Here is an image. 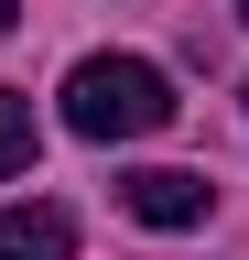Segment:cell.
<instances>
[{
    "label": "cell",
    "mask_w": 249,
    "mask_h": 260,
    "mask_svg": "<svg viewBox=\"0 0 249 260\" xmlns=\"http://www.w3.org/2000/svg\"><path fill=\"white\" fill-rule=\"evenodd\" d=\"M173 119V76L141 54H87L65 76V130L76 141H152Z\"/></svg>",
    "instance_id": "6da1fadb"
},
{
    "label": "cell",
    "mask_w": 249,
    "mask_h": 260,
    "mask_svg": "<svg viewBox=\"0 0 249 260\" xmlns=\"http://www.w3.org/2000/svg\"><path fill=\"white\" fill-rule=\"evenodd\" d=\"M119 206H130L141 228H206L217 184H206V174H184V162H152V174H119Z\"/></svg>",
    "instance_id": "7a4b0ae2"
},
{
    "label": "cell",
    "mask_w": 249,
    "mask_h": 260,
    "mask_svg": "<svg viewBox=\"0 0 249 260\" xmlns=\"http://www.w3.org/2000/svg\"><path fill=\"white\" fill-rule=\"evenodd\" d=\"M0 260H76L65 206H0Z\"/></svg>",
    "instance_id": "3957f363"
},
{
    "label": "cell",
    "mask_w": 249,
    "mask_h": 260,
    "mask_svg": "<svg viewBox=\"0 0 249 260\" xmlns=\"http://www.w3.org/2000/svg\"><path fill=\"white\" fill-rule=\"evenodd\" d=\"M11 174H33V98L0 87V184H11Z\"/></svg>",
    "instance_id": "277c9868"
},
{
    "label": "cell",
    "mask_w": 249,
    "mask_h": 260,
    "mask_svg": "<svg viewBox=\"0 0 249 260\" xmlns=\"http://www.w3.org/2000/svg\"><path fill=\"white\" fill-rule=\"evenodd\" d=\"M11 22H22V0H0V32H11Z\"/></svg>",
    "instance_id": "5b68a950"
},
{
    "label": "cell",
    "mask_w": 249,
    "mask_h": 260,
    "mask_svg": "<svg viewBox=\"0 0 249 260\" xmlns=\"http://www.w3.org/2000/svg\"><path fill=\"white\" fill-rule=\"evenodd\" d=\"M238 22H249V0H238Z\"/></svg>",
    "instance_id": "8992f818"
}]
</instances>
